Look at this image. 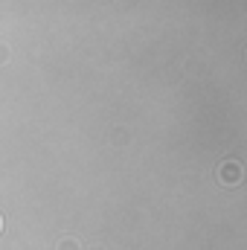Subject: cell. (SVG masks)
<instances>
[{
    "mask_svg": "<svg viewBox=\"0 0 247 250\" xmlns=\"http://www.w3.org/2000/svg\"><path fill=\"white\" fill-rule=\"evenodd\" d=\"M62 248L64 250H76V245H73V242H64V245H59V250H62Z\"/></svg>",
    "mask_w": 247,
    "mask_h": 250,
    "instance_id": "obj_1",
    "label": "cell"
}]
</instances>
